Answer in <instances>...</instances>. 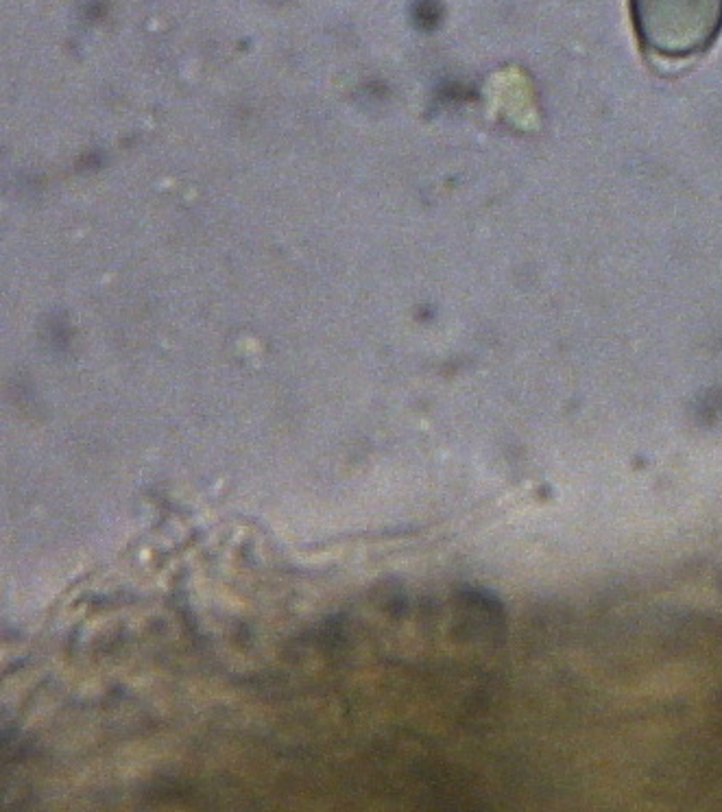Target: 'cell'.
Segmentation results:
<instances>
[{"label": "cell", "mask_w": 722, "mask_h": 812, "mask_svg": "<svg viewBox=\"0 0 722 812\" xmlns=\"http://www.w3.org/2000/svg\"><path fill=\"white\" fill-rule=\"evenodd\" d=\"M637 40L664 59L705 53L722 33V0H631Z\"/></svg>", "instance_id": "cell-1"}]
</instances>
